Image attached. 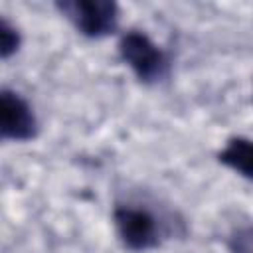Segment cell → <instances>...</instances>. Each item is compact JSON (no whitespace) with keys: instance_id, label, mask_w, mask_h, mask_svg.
Listing matches in <instances>:
<instances>
[{"instance_id":"277c9868","label":"cell","mask_w":253,"mask_h":253,"mask_svg":"<svg viewBox=\"0 0 253 253\" xmlns=\"http://www.w3.org/2000/svg\"><path fill=\"white\" fill-rule=\"evenodd\" d=\"M0 130L4 138L14 140H30L38 132V123L30 105L8 89L0 95Z\"/></svg>"},{"instance_id":"5b68a950","label":"cell","mask_w":253,"mask_h":253,"mask_svg":"<svg viewBox=\"0 0 253 253\" xmlns=\"http://www.w3.org/2000/svg\"><path fill=\"white\" fill-rule=\"evenodd\" d=\"M219 162L253 180V140L241 136L231 138L227 146L219 152Z\"/></svg>"},{"instance_id":"3957f363","label":"cell","mask_w":253,"mask_h":253,"mask_svg":"<svg viewBox=\"0 0 253 253\" xmlns=\"http://www.w3.org/2000/svg\"><path fill=\"white\" fill-rule=\"evenodd\" d=\"M115 225L123 243L132 251H144L158 243V227L154 217L138 208H117Z\"/></svg>"},{"instance_id":"7a4b0ae2","label":"cell","mask_w":253,"mask_h":253,"mask_svg":"<svg viewBox=\"0 0 253 253\" xmlns=\"http://www.w3.org/2000/svg\"><path fill=\"white\" fill-rule=\"evenodd\" d=\"M121 57L130 65V69L142 81H156L166 73V55L162 49L150 42L148 36L140 32H128L119 43Z\"/></svg>"},{"instance_id":"8992f818","label":"cell","mask_w":253,"mask_h":253,"mask_svg":"<svg viewBox=\"0 0 253 253\" xmlns=\"http://www.w3.org/2000/svg\"><path fill=\"white\" fill-rule=\"evenodd\" d=\"M18 45H20L18 32L6 20H2V24H0V53H2V57L8 59L12 53L18 51Z\"/></svg>"},{"instance_id":"6da1fadb","label":"cell","mask_w":253,"mask_h":253,"mask_svg":"<svg viewBox=\"0 0 253 253\" xmlns=\"http://www.w3.org/2000/svg\"><path fill=\"white\" fill-rule=\"evenodd\" d=\"M57 8L75 24V28L89 36L101 38L115 30L119 20V8L109 0H71L59 2Z\"/></svg>"}]
</instances>
